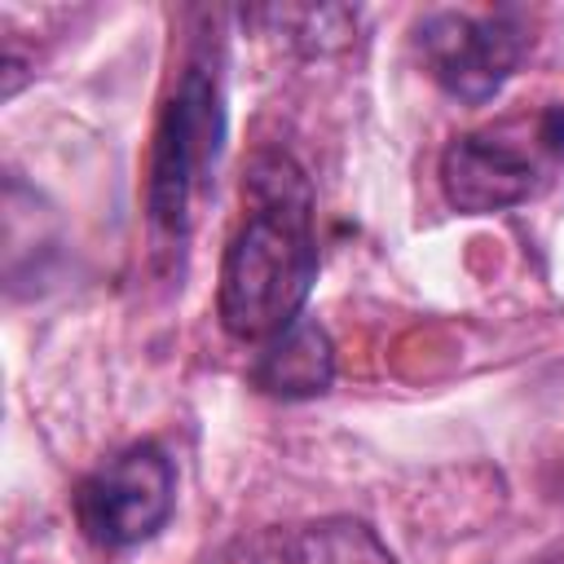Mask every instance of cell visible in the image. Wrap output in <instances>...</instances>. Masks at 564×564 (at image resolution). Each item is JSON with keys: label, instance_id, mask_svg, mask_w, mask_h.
I'll list each match as a JSON object with an SVG mask.
<instances>
[{"label": "cell", "instance_id": "cell-1", "mask_svg": "<svg viewBox=\"0 0 564 564\" xmlns=\"http://www.w3.org/2000/svg\"><path fill=\"white\" fill-rule=\"evenodd\" d=\"M317 278L313 189L286 154H260L242 181V220L220 256L216 313L242 344H264L300 322Z\"/></svg>", "mask_w": 564, "mask_h": 564}, {"label": "cell", "instance_id": "cell-2", "mask_svg": "<svg viewBox=\"0 0 564 564\" xmlns=\"http://www.w3.org/2000/svg\"><path fill=\"white\" fill-rule=\"evenodd\" d=\"M560 167L564 101H542L454 137L441 154V189L454 212L489 216L538 198L560 176Z\"/></svg>", "mask_w": 564, "mask_h": 564}, {"label": "cell", "instance_id": "cell-3", "mask_svg": "<svg viewBox=\"0 0 564 564\" xmlns=\"http://www.w3.org/2000/svg\"><path fill=\"white\" fill-rule=\"evenodd\" d=\"M220 141H225L220 79L212 75V66L189 62L159 115L154 145H150L145 207L163 234L181 238L194 225V212L212 189Z\"/></svg>", "mask_w": 564, "mask_h": 564}, {"label": "cell", "instance_id": "cell-4", "mask_svg": "<svg viewBox=\"0 0 564 564\" xmlns=\"http://www.w3.org/2000/svg\"><path fill=\"white\" fill-rule=\"evenodd\" d=\"M414 57L454 101H489L524 62L533 35L524 9H432L414 22Z\"/></svg>", "mask_w": 564, "mask_h": 564}, {"label": "cell", "instance_id": "cell-5", "mask_svg": "<svg viewBox=\"0 0 564 564\" xmlns=\"http://www.w3.org/2000/svg\"><path fill=\"white\" fill-rule=\"evenodd\" d=\"M75 524L97 551H128L154 538L176 507V467L167 449L141 441L88 471L75 494Z\"/></svg>", "mask_w": 564, "mask_h": 564}, {"label": "cell", "instance_id": "cell-6", "mask_svg": "<svg viewBox=\"0 0 564 564\" xmlns=\"http://www.w3.org/2000/svg\"><path fill=\"white\" fill-rule=\"evenodd\" d=\"M216 564H397L379 533L361 520L273 524L229 542Z\"/></svg>", "mask_w": 564, "mask_h": 564}, {"label": "cell", "instance_id": "cell-7", "mask_svg": "<svg viewBox=\"0 0 564 564\" xmlns=\"http://www.w3.org/2000/svg\"><path fill=\"white\" fill-rule=\"evenodd\" d=\"M335 379V348L330 335L317 322H295L282 335L264 339L256 366H251V383L269 397L282 401H304V397H322Z\"/></svg>", "mask_w": 564, "mask_h": 564}, {"label": "cell", "instance_id": "cell-8", "mask_svg": "<svg viewBox=\"0 0 564 564\" xmlns=\"http://www.w3.org/2000/svg\"><path fill=\"white\" fill-rule=\"evenodd\" d=\"M520 564H564V542L560 546H546V551H538V555H529Z\"/></svg>", "mask_w": 564, "mask_h": 564}]
</instances>
